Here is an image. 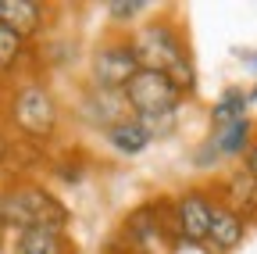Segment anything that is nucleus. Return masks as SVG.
<instances>
[{"mask_svg":"<svg viewBox=\"0 0 257 254\" xmlns=\"http://www.w3.org/2000/svg\"><path fill=\"white\" fill-rule=\"evenodd\" d=\"M133 54L140 61V68L147 72H165L179 90L182 97H189L197 90V65H193V50L189 40L182 33V25L172 15H154L143 25H136L128 33Z\"/></svg>","mask_w":257,"mask_h":254,"instance_id":"f257e3e1","label":"nucleus"},{"mask_svg":"<svg viewBox=\"0 0 257 254\" xmlns=\"http://www.w3.org/2000/svg\"><path fill=\"white\" fill-rule=\"evenodd\" d=\"M4 125L11 136L32 140V143H50L61 133V104L57 93L40 75H22L8 86L4 97Z\"/></svg>","mask_w":257,"mask_h":254,"instance_id":"f03ea898","label":"nucleus"},{"mask_svg":"<svg viewBox=\"0 0 257 254\" xmlns=\"http://www.w3.org/2000/svg\"><path fill=\"white\" fill-rule=\"evenodd\" d=\"M0 222L11 233L68 229L72 211L50 186L36 179H4V186H0Z\"/></svg>","mask_w":257,"mask_h":254,"instance_id":"7ed1b4c3","label":"nucleus"},{"mask_svg":"<svg viewBox=\"0 0 257 254\" xmlns=\"http://www.w3.org/2000/svg\"><path fill=\"white\" fill-rule=\"evenodd\" d=\"M121 97L128 104V115L133 118H154V115H179L182 108V90L165 75V72H147L140 68L128 86L121 90Z\"/></svg>","mask_w":257,"mask_h":254,"instance_id":"20e7f679","label":"nucleus"},{"mask_svg":"<svg viewBox=\"0 0 257 254\" xmlns=\"http://www.w3.org/2000/svg\"><path fill=\"white\" fill-rule=\"evenodd\" d=\"M136 72H140V61L133 54L128 36H107V40L96 43L93 54H89V86L121 93Z\"/></svg>","mask_w":257,"mask_h":254,"instance_id":"39448f33","label":"nucleus"},{"mask_svg":"<svg viewBox=\"0 0 257 254\" xmlns=\"http://www.w3.org/2000/svg\"><path fill=\"white\" fill-rule=\"evenodd\" d=\"M214 204H218V197H214L211 186H189V190H182V194L172 197L179 247H197V250H204Z\"/></svg>","mask_w":257,"mask_h":254,"instance_id":"423d86ee","label":"nucleus"},{"mask_svg":"<svg viewBox=\"0 0 257 254\" xmlns=\"http://www.w3.org/2000/svg\"><path fill=\"white\" fill-rule=\"evenodd\" d=\"M79 115L86 125H96V129H111L114 122L128 118V104L121 93L114 90H100V86H86L82 97H79Z\"/></svg>","mask_w":257,"mask_h":254,"instance_id":"0eeeda50","label":"nucleus"},{"mask_svg":"<svg viewBox=\"0 0 257 254\" xmlns=\"http://www.w3.org/2000/svg\"><path fill=\"white\" fill-rule=\"evenodd\" d=\"M243 240H246V218L239 211H232L229 204L218 201L214 215H211V229H207L204 250H211V254H232Z\"/></svg>","mask_w":257,"mask_h":254,"instance_id":"6e6552de","label":"nucleus"},{"mask_svg":"<svg viewBox=\"0 0 257 254\" xmlns=\"http://www.w3.org/2000/svg\"><path fill=\"white\" fill-rule=\"evenodd\" d=\"M0 22L8 29H15V33L32 47V40H36L43 33V25H47V4H40V0H4Z\"/></svg>","mask_w":257,"mask_h":254,"instance_id":"1a4fd4ad","label":"nucleus"},{"mask_svg":"<svg viewBox=\"0 0 257 254\" xmlns=\"http://www.w3.org/2000/svg\"><path fill=\"white\" fill-rule=\"evenodd\" d=\"M11 254H79L68 229H25L15 233Z\"/></svg>","mask_w":257,"mask_h":254,"instance_id":"9d476101","label":"nucleus"},{"mask_svg":"<svg viewBox=\"0 0 257 254\" xmlns=\"http://www.w3.org/2000/svg\"><path fill=\"white\" fill-rule=\"evenodd\" d=\"M211 190H214V197H218L221 204H229V208L239 211L243 218L257 215V183H253L243 168H236L225 183H218V186H211Z\"/></svg>","mask_w":257,"mask_h":254,"instance_id":"9b49d317","label":"nucleus"},{"mask_svg":"<svg viewBox=\"0 0 257 254\" xmlns=\"http://www.w3.org/2000/svg\"><path fill=\"white\" fill-rule=\"evenodd\" d=\"M104 140H107V147L114 150V154H121V157H140L154 140H150V133L143 129V122L140 118H121V122H114L111 129H104Z\"/></svg>","mask_w":257,"mask_h":254,"instance_id":"f8f14e48","label":"nucleus"},{"mask_svg":"<svg viewBox=\"0 0 257 254\" xmlns=\"http://www.w3.org/2000/svg\"><path fill=\"white\" fill-rule=\"evenodd\" d=\"M211 143L214 150L221 154V161L225 157H243L253 143V118H239V122H229V125H221V129H211Z\"/></svg>","mask_w":257,"mask_h":254,"instance_id":"ddd939ff","label":"nucleus"},{"mask_svg":"<svg viewBox=\"0 0 257 254\" xmlns=\"http://www.w3.org/2000/svg\"><path fill=\"white\" fill-rule=\"evenodd\" d=\"M50 157L43 150V143H32V140H18L11 143V154H8V165H4V176L8 179H32L40 165H47Z\"/></svg>","mask_w":257,"mask_h":254,"instance_id":"4468645a","label":"nucleus"},{"mask_svg":"<svg viewBox=\"0 0 257 254\" xmlns=\"http://www.w3.org/2000/svg\"><path fill=\"white\" fill-rule=\"evenodd\" d=\"M25 57H29V43L15 33V29H8L4 22H0V82L4 79L15 82Z\"/></svg>","mask_w":257,"mask_h":254,"instance_id":"2eb2a0df","label":"nucleus"},{"mask_svg":"<svg viewBox=\"0 0 257 254\" xmlns=\"http://www.w3.org/2000/svg\"><path fill=\"white\" fill-rule=\"evenodd\" d=\"M246 108H250V93L246 90H239V86L221 90V97L211 104V129H221V125H229V122L246 118Z\"/></svg>","mask_w":257,"mask_h":254,"instance_id":"dca6fc26","label":"nucleus"},{"mask_svg":"<svg viewBox=\"0 0 257 254\" xmlns=\"http://www.w3.org/2000/svg\"><path fill=\"white\" fill-rule=\"evenodd\" d=\"M107 18L111 22H118V25H125V22H136L150 4H147V0H107Z\"/></svg>","mask_w":257,"mask_h":254,"instance_id":"f3484780","label":"nucleus"},{"mask_svg":"<svg viewBox=\"0 0 257 254\" xmlns=\"http://www.w3.org/2000/svg\"><path fill=\"white\" fill-rule=\"evenodd\" d=\"M50 172H54L61 183L75 186V183H82V176H86V165H82V161H68V157H61V161H54V165H50Z\"/></svg>","mask_w":257,"mask_h":254,"instance_id":"a211bd4d","label":"nucleus"},{"mask_svg":"<svg viewBox=\"0 0 257 254\" xmlns=\"http://www.w3.org/2000/svg\"><path fill=\"white\" fill-rule=\"evenodd\" d=\"M218 161H221V154L214 150V143H211V136H207V140L197 147V154H193V165H197V168H214Z\"/></svg>","mask_w":257,"mask_h":254,"instance_id":"6ab92c4d","label":"nucleus"},{"mask_svg":"<svg viewBox=\"0 0 257 254\" xmlns=\"http://www.w3.org/2000/svg\"><path fill=\"white\" fill-rule=\"evenodd\" d=\"M11 143H15V136H11V129L4 125V118H0V172H4V165H8V154H11Z\"/></svg>","mask_w":257,"mask_h":254,"instance_id":"aec40b11","label":"nucleus"},{"mask_svg":"<svg viewBox=\"0 0 257 254\" xmlns=\"http://www.w3.org/2000/svg\"><path fill=\"white\" fill-rule=\"evenodd\" d=\"M243 172L257 183V136H253V143H250V150L243 154Z\"/></svg>","mask_w":257,"mask_h":254,"instance_id":"412c9836","label":"nucleus"},{"mask_svg":"<svg viewBox=\"0 0 257 254\" xmlns=\"http://www.w3.org/2000/svg\"><path fill=\"white\" fill-rule=\"evenodd\" d=\"M8 240H11V229L0 222V254H4V247H8Z\"/></svg>","mask_w":257,"mask_h":254,"instance_id":"4be33fe9","label":"nucleus"},{"mask_svg":"<svg viewBox=\"0 0 257 254\" xmlns=\"http://www.w3.org/2000/svg\"><path fill=\"white\" fill-rule=\"evenodd\" d=\"M250 101H257V82H253V90H250Z\"/></svg>","mask_w":257,"mask_h":254,"instance_id":"5701e85b","label":"nucleus"}]
</instances>
